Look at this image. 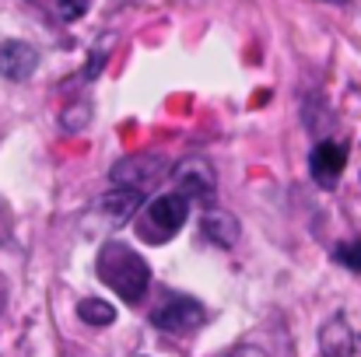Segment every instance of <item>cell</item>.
I'll list each match as a JSON object with an SVG mask.
<instances>
[{"mask_svg": "<svg viewBox=\"0 0 361 357\" xmlns=\"http://www.w3.org/2000/svg\"><path fill=\"white\" fill-rule=\"evenodd\" d=\"M95 266H99V280L109 284L123 301H130V305L140 301L147 294V287H151V266H147V259L137 249L123 245V242H106L99 249Z\"/></svg>", "mask_w": 361, "mask_h": 357, "instance_id": "1", "label": "cell"}, {"mask_svg": "<svg viewBox=\"0 0 361 357\" xmlns=\"http://www.w3.org/2000/svg\"><path fill=\"white\" fill-rule=\"evenodd\" d=\"M186 214H190V200H183L179 193H161L158 200L147 203L140 218V235L147 242H169L186 225Z\"/></svg>", "mask_w": 361, "mask_h": 357, "instance_id": "2", "label": "cell"}, {"mask_svg": "<svg viewBox=\"0 0 361 357\" xmlns=\"http://www.w3.org/2000/svg\"><path fill=\"white\" fill-rule=\"evenodd\" d=\"M151 322H154L158 330H165V333L186 337V333H193V330H200V326L207 322V312H204V305L193 301V298H172V301H165V305L151 315Z\"/></svg>", "mask_w": 361, "mask_h": 357, "instance_id": "3", "label": "cell"}, {"mask_svg": "<svg viewBox=\"0 0 361 357\" xmlns=\"http://www.w3.org/2000/svg\"><path fill=\"white\" fill-rule=\"evenodd\" d=\"M344 165H348V147L337 144V140H323V144H316L312 154H309V175H312L323 189H330V186L344 175Z\"/></svg>", "mask_w": 361, "mask_h": 357, "instance_id": "4", "label": "cell"}, {"mask_svg": "<svg viewBox=\"0 0 361 357\" xmlns=\"http://www.w3.org/2000/svg\"><path fill=\"white\" fill-rule=\"evenodd\" d=\"M39 67V53L35 46L21 42V39H7L0 42V74L7 81H28Z\"/></svg>", "mask_w": 361, "mask_h": 357, "instance_id": "5", "label": "cell"}, {"mask_svg": "<svg viewBox=\"0 0 361 357\" xmlns=\"http://www.w3.org/2000/svg\"><path fill=\"white\" fill-rule=\"evenodd\" d=\"M319 351H323V357H355L358 337H355V330L348 326L344 315H334V319L323 326V333H319Z\"/></svg>", "mask_w": 361, "mask_h": 357, "instance_id": "6", "label": "cell"}, {"mask_svg": "<svg viewBox=\"0 0 361 357\" xmlns=\"http://www.w3.org/2000/svg\"><path fill=\"white\" fill-rule=\"evenodd\" d=\"M200 228H204V235L211 238V242H218L221 249H232L239 242V221L232 214H225V211H207L204 221H200Z\"/></svg>", "mask_w": 361, "mask_h": 357, "instance_id": "7", "label": "cell"}, {"mask_svg": "<svg viewBox=\"0 0 361 357\" xmlns=\"http://www.w3.org/2000/svg\"><path fill=\"white\" fill-rule=\"evenodd\" d=\"M144 203V189H113L109 196H106V211L116 218V221H123V218H130L137 207Z\"/></svg>", "mask_w": 361, "mask_h": 357, "instance_id": "8", "label": "cell"}, {"mask_svg": "<svg viewBox=\"0 0 361 357\" xmlns=\"http://www.w3.org/2000/svg\"><path fill=\"white\" fill-rule=\"evenodd\" d=\"M183 186H186V193H179L183 200H207L214 189V179L207 172H200V165H190V168H183Z\"/></svg>", "mask_w": 361, "mask_h": 357, "instance_id": "9", "label": "cell"}, {"mask_svg": "<svg viewBox=\"0 0 361 357\" xmlns=\"http://www.w3.org/2000/svg\"><path fill=\"white\" fill-rule=\"evenodd\" d=\"M78 315H81V322H88V326H109V322L116 319V308H113L109 301H102V298H85V301L78 305Z\"/></svg>", "mask_w": 361, "mask_h": 357, "instance_id": "10", "label": "cell"}, {"mask_svg": "<svg viewBox=\"0 0 361 357\" xmlns=\"http://www.w3.org/2000/svg\"><path fill=\"white\" fill-rule=\"evenodd\" d=\"M334 259H337L341 266H348L351 273H361V242H344V245H337V249H334Z\"/></svg>", "mask_w": 361, "mask_h": 357, "instance_id": "11", "label": "cell"}, {"mask_svg": "<svg viewBox=\"0 0 361 357\" xmlns=\"http://www.w3.org/2000/svg\"><path fill=\"white\" fill-rule=\"evenodd\" d=\"M88 7H92V0H56V14H60L63 21H78V18H85Z\"/></svg>", "mask_w": 361, "mask_h": 357, "instance_id": "12", "label": "cell"}, {"mask_svg": "<svg viewBox=\"0 0 361 357\" xmlns=\"http://www.w3.org/2000/svg\"><path fill=\"white\" fill-rule=\"evenodd\" d=\"M11 228H14V221H11V207L0 200V242L11 238Z\"/></svg>", "mask_w": 361, "mask_h": 357, "instance_id": "13", "label": "cell"}, {"mask_svg": "<svg viewBox=\"0 0 361 357\" xmlns=\"http://www.w3.org/2000/svg\"><path fill=\"white\" fill-rule=\"evenodd\" d=\"M228 357H267V351H259V347H239V351H232Z\"/></svg>", "mask_w": 361, "mask_h": 357, "instance_id": "14", "label": "cell"}, {"mask_svg": "<svg viewBox=\"0 0 361 357\" xmlns=\"http://www.w3.org/2000/svg\"><path fill=\"white\" fill-rule=\"evenodd\" d=\"M4 305H7V284H4V277H0V312H4Z\"/></svg>", "mask_w": 361, "mask_h": 357, "instance_id": "15", "label": "cell"}, {"mask_svg": "<svg viewBox=\"0 0 361 357\" xmlns=\"http://www.w3.org/2000/svg\"><path fill=\"white\" fill-rule=\"evenodd\" d=\"M319 4H348V0H319Z\"/></svg>", "mask_w": 361, "mask_h": 357, "instance_id": "16", "label": "cell"}]
</instances>
